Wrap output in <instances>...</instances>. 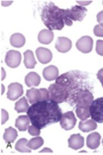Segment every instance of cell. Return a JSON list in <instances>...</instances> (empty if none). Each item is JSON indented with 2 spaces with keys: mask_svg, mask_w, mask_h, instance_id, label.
<instances>
[{
  "mask_svg": "<svg viewBox=\"0 0 103 155\" xmlns=\"http://www.w3.org/2000/svg\"><path fill=\"white\" fill-rule=\"evenodd\" d=\"M27 142H28V141H27V139H20V140L16 142L15 148H16V151H18V152H20V153H30V152H31V149L27 147Z\"/></svg>",
  "mask_w": 103,
  "mask_h": 155,
  "instance_id": "obj_26",
  "label": "cell"
},
{
  "mask_svg": "<svg viewBox=\"0 0 103 155\" xmlns=\"http://www.w3.org/2000/svg\"><path fill=\"white\" fill-rule=\"evenodd\" d=\"M45 152H50V153H52L53 151H52V150L48 149V148H45V149L41 151V153H45Z\"/></svg>",
  "mask_w": 103,
  "mask_h": 155,
  "instance_id": "obj_39",
  "label": "cell"
},
{
  "mask_svg": "<svg viewBox=\"0 0 103 155\" xmlns=\"http://www.w3.org/2000/svg\"><path fill=\"white\" fill-rule=\"evenodd\" d=\"M36 56L38 58L39 61L41 64H47L48 62L52 61L53 58V54L52 52L47 48H39L35 52Z\"/></svg>",
  "mask_w": 103,
  "mask_h": 155,
  "instance_id": "obj_13",
  "label": "cell"
},
{
  "mask_svg": "<svg viewBox=\"0 0 103 155\" xmlns=\"http://www.w3.org/2000/svg\"><path fill=\"white\" fill-rule=\"evenodd\" d=\"M94 101V96L90 91H82L77 95L75 108H90Z\"/></svg>",
  "mask_w": 103,
  "mask_h": 155,
  "instance_id": "obj_7",
  "label": "cell"
},
{
  "mask_svg": "<svg viewBox=\"0 0 103 155\" xmlns=\"http://www.w3.org/2000/svg\"><path fill=\"white\" fill-rule=\"evenodd\" d=\"M87 73L79 71H71L57 78L58 83L65 90L67 95V102L71 106H75V102L77 95L82 91H90L92 84L89 81Z\"/></svg>",
  "mask_w": 103,
  "mask_h": 155,
  "instance_id": "obj_2",
  "label": "cell"
},
{
  "mask_svg": "<svg viewBox=\"0 0 103 155\" xmlns=\"http://www.w3.org/2000/svg\"><path fill=\"white\" fill-rule=\"evenodd\" d=\"M30 118L28 116H19L16 121V127L20 130V131H26L30 123Z\"/></svg>",
  "mask_w": 103,
  "mask_h": 155,
  "instance_id": "obj_20",
  "label": "cell"
},
{
  "mask_svg": "<svg viewBox=\"0 0 103 155\" xmlns=\"http://www.w3.org/2000/svg\"><path fill=\"white\" fill-rule=\"evenodd\" d=\"M43 77L47 81H53L59 77V69L55 66H49L43 70Z\"/></svg>",
  "mask_w": 103,
  "mask_h": 155,
  "instance_id": "obj_16",
  "label": "cell"
},
{
  "mask_svg": "<svg viewBox=\"0 0 103 155\" xmlns=\"http://www.w3.org/2000/svg\"><path fill=\"white\" fill-rule=\"evenodd\" d=\"M25 83L28 87L37 86L40 83V77L36 72H31L25 77Z\"/></svg>",
  "mask_w": 103,
  "mask_h": 155,
  "instance_id": "obj_21",
  "label": "cell"
},
{
  "mask_svg": "<svg viewBox=\"0 0 103 155\" xmlns=\"http://www.w3.org/2000/svg\"><path fill=\"white\" fill-rule=\"evenodd\" d=\"M23 94V87L21 84L12 83L8 86L7 97L11 101L16 100Z\"/></svg>",
  "mask_w": 103,
  "mask_h": 155,
  "instance_id": "obj_11",
  "label": "cell"
},
{
  "mask_svg": "<svg viewBox=\"0 0 103 155\" xmlns=\"http://www.w3.org/2000/svg\"><path fill=\"white\" fill-rule=\"evenodd\" d=\"M100 141H101V135L100 134L94 132V133L89 134V135L87 137V146L90 149H96L100 146Z\"/></svg>",
  "mask_w": 103,
  "mask_h": 155,
  "instance_id": "obj_18",
  "label": "cell"
},
{
  "mask_svg": "<svg viewBox=\"0 0 103 155\" xmlns=\"http://www.w3.org/2000/svg\"><path fill=\"white\" fill-rule=\"evenodd\" d=\"M102 145H103V140H102Z\"/></svg>",
  "mask_w": 103,
  "mask_h": 155,
  "instance_id": "obj_41",
  "label": "cell"
},
{
  "mask_svg": "<svg viewBox=\"0 0 103 155\" xmlns=\"http://www.w3.org/2000/svg\"><path fill=\"white\" fill-rule=\"evenodd\" d=\"M68 145H69V147H71L72 149H80L84 145V139L79 134H72L68 140Z\"/></svg>",
  "mask_w": 103,
  "mask_h": 155,
  "instance_id": "obj_14",
  "label": "cell"
},
{
  "mask_svg": "<svg viewBox=\"0 0 103 155\" xmlns=\"http://www.w3.org/2000/svg\"><path fill=\"white\" fill-rule=\"evenodd\" d=\"M22 61L21 53L16 50H10L7 52L5 55V63L8 67L11 68H16L20 64Z\"/></svg>",
  "mask_w": 103,
  "mask_h": 155,
  "instance_id": "obj_9",
  "label": "cell"
},
{
  "mask_svg": "<svg viewBox=\"0 0 103 155\" xmlns=\"http://www.w3.org/2000/svg\"><path fill=\"white\" fill-rule=\"evenodd\" d=\"M95 51L99 55L103 56V41L101 40H98L96 41V48Z\"/></svg>",
  "mask_w": 103,
  "mask_h": 155,
  "instance_id": "obj_30",
  "label": "cell"
},
{
  "mask_svg": "<svg viewBox=\"0 0 103 155\" xmlns=\"http://www.w3.org/2000/svg\"><path fill=\"white\" fill-rule=\"evenodd\" d=\"M40 94H41V101H46V100L50 99V96H49L48 90L45 88L40 89Z\"/></svg>",
  "mask_w": 103,
  "mask_h": 155,
  "instance_id": "obj_31",
  "label": "cell"
},
{
  "mask_svg": "<svg viewBox=\"0 0 103 155\" xmlns=\"http://www.w3.org/2000/svg\"><path fill=\"white\" fill-rule=\"evenodd\" d=\"M72 47L71 41L67 37H59L57 39L55 48L60 53H66L70 51Z\"/></svg>",
  "mask_w": 103,
  "mask_h": 155,
  "instance_id": "obj_12",
  "label": "cell"
},
{
  "mask_svg": "<svg viewBox=\"0 0 103 155\" xmlns=\"http://www.w3.org/2000/svg\"><path fill=\"white\" fill-rule=\"evenodd\" d=\"M10 41H11V46H13L15 48H22V46L25 44L26 40L22 34L16 33L11 35Z\"/></svg>",
  "mask_w": 103,
  "mask_h": 155,
  "instance_id": "obj_23",
  "label": "cell"
},
{
  "mask_svg": "<svg viewBox=\"0 0 103 155\" xmlns=\"http://www.w3.org/2000/svg\"><path fill=\"white\" fill-rule=\"evenodd\" d=\"M60 126L65 130H71L76 126V119L75 115L72 111L65 112L62 115L61 120H60Z\"/></svg>",
  "mask_w": 103,
  "mask_h": 155,
  "instance_id": "obj_8",
  "label": "cell"
},
{
  "mask_svg": "<svg viewBox=\"0 0 103 155\" xmlns=\"http://www.w3.org/2000/svg\"><path fill=\"white\" fill-rule=\"evenodd\" d=\"M97 78L101 81V84H103V68L102 69H101L97 73Z\"/></svg>",
  "mask_w": 103,
  "mask_h": 155,
  "instance_id": "obj_35",
  "label": "cell"
},
{
  "mask_svg": "<svg viewBox=\"0 0 103 155\" xmlns=\"http://www.w3.org/2000/svg\"><path fill=\"white\" fill-rule=\"evenodd\" d=\"M40 17L50 30H61L65 27V10L59 8L53 2H49L43 6Z\"/></svg>",
  "mask_w": 103,
  "mask_h": 155,
  "instance_id": "obj_3",
  "label": "cell"
},
{
  "mask_svg": "<svg viewBox=\"0 0 103 155\" xmlns=\"http://www.w3.org/2000/svg\"><path fill=\"white\" fill-rule=\"evenodd\" d=\"M53 32L50 29H42L38 35L39 41L42 44H49L53 40Z\"/></svg>",
  "mask_w": 103,
  "mask_h": 155,
  "instance_id": "obj_17",
  "label": "cell"
},
{
  "mask_svg": "<svg viewBox=\"0 0 103 155\" xmlns=\"http://www.w3.org/2000/svg\"><path fill=\"white\" fill-rule=\"evenodd\" d=\"M24 65L25 67L28 69H33L34 68L36 65V61L34 59V53L31 50H27L24 52Z\"/></svg>",
  "mask_w": 103,
  "mask_h": 155,
  "instance_id": "obj_22",
  "label": "cell"
},
{
  "mask_svg": "<svg viewBox=\"0 0 103 155\" xmlns=\"http://www.w3.org/2000/svg\"><path fill=\"white\" fill-rule=\"evenodd\" d=\"M90 116L98 123H103V97L93 101L90 105Z\"/></svg>",
  "mask_w": 103,
  "mask_h": 155,
  "instance_id": "obj_6",
  "label": "cell"
},
{
  "mask_svg": "<svg viewBox=\"0 0 103 155\" xmlns=\"http://www.w3.org/2000/svg\"><path fill=\"white\" fill-rule=\"evenodd\" d=\"M28 133L30 135H33V136H39L40 134V129L32 125V126L28 127Z\"/></svg>",
  "mask_w": 103,
  "mask_h": 155,
  "instance_id": "obj_29",
  "label": "cell"
},
{
  "mask_svg": "<svg viewBox=\"0 0 103 155\" xmlns=\"http://www.w3.org/2000/svg\"><path fill=\"white\" fill-rule=\"evenodd\" d=\"M17 137V132L16 129H14L13 127H8L5 129V133L4 134V140H5L6 143H13L15 141V140Z\"/></svg>",
  "mask_w": 103,
  "mask_h": 155,
  "instance_id": "obj_24",
  "label": "cell"
},
{
  "mask_svg": "<svg viewBox=\"0 0 103 155\" xmlns=\"http://www.w3.org/2000/svg\"><path fill=\"white\" fill-rule=\"evenodd\" d=\"M44 143V140L43 139L41 138V137H35V138H33L31 139L28 142H27V147L28 148H30L31 150H36L40 148Z\"/></svg>",
  "mask_w": 103,
  "mask_h": 155,
  "instance_id": "obj_27",
  "label": "cell"
},
{
  "mask_svg": "<svg viewBox=\"0 0 103 155\" xmlns=\"http://www.w3.org/2000/svg\"><path fill=\"white\" fill-rule=\"evenodd\" d=\"M94 34L99 36V37H103V27L101 26L100 24L96 25L95 28H94Z\"/></svg>",
  "mask_w": 103,
  "mask_h": 155,
  "instance_id": "obj_32",
  "label": "cell"
},
{
  "mask_svg": "<svg viewBox=\"0 0 103 155\" xmlns=\"http://www.w3.org/2000/svg\"><path fill=\"white\" fill-rule=\"evenodd\" d=\"M50 99L57 104L67 102V95L65 90L58 83L52 84L48 88Z\"/></svg>",
  "mask_w": 103,
  "mask_h": 155,
  "instance_id": "obj_5",
  "label": "cell"
},
{
  "mask_svg": "<svg viewBox=\"0 0 103 155\" xmlns=\"http://www.w3.org/2000/svg\"><path fill=\"white\" fill-rule=\"evenodd\" d=\"M102 4H103V2H102Z\"/></svg>",
  "mask_w": 103,
  "mask_h": 155,
  "instance_id": "obj_43",
  "label": "cell"
},
{
  "mask_svg": "<svg viewBox=\"0 0 103 155\" xmlns=\"http://www.w3.org/2000/svg\"><path fill=\"white\" fill-rule=\"evenodd\" d=\"M102 87H103V84H102Z\"/></svg>",
  "mask_w": 103,
  "mask_h": 155,
  "instance_id": "obj_42",
  "label": "cell"
},
{
  "mask_svg": "<svg viewBox=\"0 0 103 155\" xmlns=\"http://www.w3.org/2000/svg\"><path fill=\"white\" fill-rule=\"evenodd\" d=\"M1 70H2V80H4L5 78V69L3 67L1 68Z\"/></svg>",
  "mask_w": 103,
  "mask_h": 155,
  "instance_id": "obj_37",
  "label": "cell"
},
{
  "mask_svg": "<svg viewBox=\"0 0 103 155\" xmlns=\"http://www.w3.org/2000/svg\"><path fill=\"white\" fill-rule=\"evenodd\" d=\"M28 109H29V106H28L27 100L26 97H22L19 101H17L15 104V110L18 113L27 112Z\"/></svg>",
  "mask_w": 103,
  "mask_h": 155,
  "instance_id": "obj_25",
  "label": "cell"
},
{
  "mask_svg": "<svg viewBox=\"0 0 103 155\" xmlns=\"http://www.w3.org/2000/svg\"><path fill=\"white\" fill-rule=\"evenodd\" d=\"M4 91H5V86L2 85V93L1 94H4Z\"/></svg>",
  "mask_w": 103,
  "mask_h": 155,
  "instance_id": "obj_40",
  "label": "cell"
},
{
  "mask_svg": "<svg viewBox=\"0 0 103 155\" xmlns=\"http://www.w3.org/2000/svg\"><path fill=\"white\" fill-rule=\"evenodd\" d=\"M1 114H2V122H1V123L2 124H5L7 121H8V119H9V114H8V112L5 110H1Z\"/></svg>",
  "mask_w": 103,
  "mask_h": 155,
  "instance_id": "obj_33",
  "label": "cell"
},
{
  "mask_svg": "<svg viewBox=\"0 0 103 155\" xmlns=\"http://www.w3.org/2000/svg\"><path fill=\"white\" fill-rule=\"evenodd\" d=\"M78 127L81 131L84 132V133H88V132L95 130L97 128V123L93 119H87V120L81 121L79 122Z\"/></svg>",
  "mask_w": 103,
  "mask_h": 155,
  "instance_id": "obj_15",
  "label": "cell"
},
{
  "mask_svg": "<svg viewBox=\"0 0 103 155\" xmlns=\"http://www.w3.org/2000/svg\"><path fill=\"white\" fill-rule=\"evenodd\" d=\"M76 113L81 121L87 120L90 116V108H76Z\"/></svg>",
  "mask_w": 103,
  "mask_h": 155,
  "instance_id": "obj_28",
  "label": "cell"
},
{
  "mask_svg": "<svg viewBox=\"0 0 103 155\" xmlns=\"http://www.w3.org/2000/svg\"><path fill=\"white\" fill-rule=\"evenodd\" d=\"M76 48L82 53H90L93 48V39L88 35L82 36L76 41Z\"/></svg>",
  "mask_w": 103,
  "mask_h": 155,
  "instance_id": "obj_10",
  "label": "cell"
},
{
  "mask_svg": "<svg viewBox=\"0 0 103 155\" xmlns=\"http://www.w3.org/2000/svg\"><path fill=\"white\" fill-rule=\"evenodd\" d=\"M87 9L83 6L75 5L65 9V25L71 26L73 22H82L87 14Z\"/></svg>",
  "mask_w": 103,
  "mask_h": 155,
  "instance_id": "obj_4",
  "label": "cell"
},
{
  "mask_svg": "<svg viewBox=\"0 0 103 155\" xmlns=\"http://www.w3.org/2000/svg\"><path fill=\"white\" fill-rule=\"evenodd\" d=\"M78 3V5H80L81 6L88 5H90L92 1H76Z\"/></svg>",
  "mask_w": 103,
  "mask_h": 155,
  "instance_id": "obj_36",
  "label": "cell"
},
{
  "mask_svg": "<svg viewBox=\"0 0 103 155\" xmlns=\"http://www.w3.org/2000/svg\"><path fill=\"white\" fill-rule=\"evenodd\" d=\"M12 4V1H9L8 3H5V1H2V5H10Z\"/></svg>",
  "mask_w": 103,
  "mask_h": 155,
  "instance_id": "obj_38",
  "label": "cell"
},
{
  "mask_svg": "<svg viewBox=\"0 0 103 155\" xmlns=\"http://www.w3.org/2000/svg\"><path fill=\"white\" fill-rule=\"evenodd\" d=\"M27 101L31 104H34L37 102L41 101V94H40V91L38 89H30V90H27Z\"/></svg>",
  "mask_w": 103,
  "mask_h": 155,
  "instance_id": "obj_19",
  "label": "cell"
},
{
  "mask_svg": "<svg viewBox=\"0 0 103 155\" xmlns=\"http://www.w3.org/2000/svg\"><path fill=\"white\" fill-rule=\"evenodd\" d=\"M27 114L32 125L40 129L60 122L63 115L58 104L51 99L40 101L32 104L27 110Z\"/></svg>",
  "mask_w": 103,
  "mask_h": 155,
  "instance_id": "obj_1",
  "label": "cell"
},
{
  "mask_svg": "<svg viewBox=\"0 0 103 155\" xmlns=\"http://www.w3.org/2000/svg\"><path fill=\"white\" fill-rule=\"evenodd\" d=\"M97 22L101 26L103 27V11L99 12L97 14Z\"/></svg>",
  "mask_w": 103,
  "mask_h": 155,
  "instance_id": "obj_34",
  "label": "cell"
}]
</instances>
